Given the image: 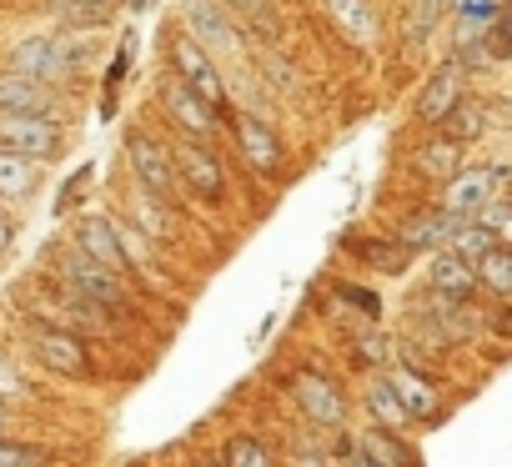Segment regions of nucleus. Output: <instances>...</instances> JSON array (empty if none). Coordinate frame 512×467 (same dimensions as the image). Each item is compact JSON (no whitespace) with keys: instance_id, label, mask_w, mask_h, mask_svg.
Masks as SVG:
<instances>
[{"instance_id":"aec40b11","label":"nucleus","mask_w":512,"mask_h":467,"mask_svg":"<svg viewBox=\"0 0 512 467\" xmlns=\"http://www.w3.org/2000/svg\"><path fill=\"white\" fill-rule=\"evenodd\" d=\"M412 166H417V176H427V181H452V176H457V166H462V141L437 136V141L417 146Z\"/></svg>"},{"instance_id":"7c9ffc66","label":"nucleus","mask_w":512,"mask_h":467,"mask_svg":"<svg viewBox=\"0 0 512 467\" xmlns=\"http://www.w3.org/2000/svg\"><path fill=\"white\" fill-rule=\"evenodd\" d=\"M46 452L41 447H21V442H0V467H41Z\"/></svg>"},{"instance_id":"f03ea898","label":"nucleus","mask_w":512,"mask_h":467,"mask_svg":"<svg viewBox=\"0 0 512 467\" xmlns=\"http://www.w3.org/2000/svg\"><path fill=\"white\" fill-rule=\"evenodd\" d=\"M171 71H176L186 86H196L216 111H226V81H221V71H216V56H211L191 31H176V36H171Z\"/></svg>"},{"instance_id":"4468645a","label":"nucleus","mask_w":512,"mask_h":467,"mask_svg":"<svg viewBox=\"0 0 512 467\" xmlns=\"http://www.w3.org/2000/svg\"><path fill=\"white\" fill-rule=\"evenodd\" d=\"M497 181H502V171H457V176L447 181V191H442V206L467 221V216H477V211L492 201Z\"/></svg>"},{"instance_id":"72a5a7b5","label":"nucleus","mask_w":512,"mask_h":467,"mask_svg":"<svg viewBox=\"0 0 512 467\" xmlns=\"http://www.w3.org/2000/svg\"><path fill=\"white\" fill-rule=\"evenodd\" d=\"M221 6H226L231 16H241V21H251L256 11H262V6H267V0H221Z\"/></svg>"},{"instance_id":"ddd939ff","label":"nucleus","mask_w":512,"mask_h":467,"mask_svg":"<svg viewBox=\"0 0 512 467\" xmlns=\"http://www.w3.org/2000/svg\"><path fill=\"white\" fill-rule=\"evenodd\" d=\"M502 21V11H497V0H477V6H462L457 11V21H452V51L472 66L477 61V51H482V41L492 36V26Z\"/></svg>"},{"instance_id":"5701e85b","label":"nucleus","mask_w":512,"mask_h":467,"mask_svg":"<svg viewBox=\"0 0 512 467\" xmlns=\"http://www.w3.org/2000/svg\"><path fill=\"white\" fill-rule=\"evenodd\" d=\"M447 247H452L457 257H467V262L477 267V262H482V257H487L492 247H502V242H497V231H492L487 221L467 216V221H457V231H452V242H447Z\"/></svg>"},{"instance_id":"20e7f679","label":"nucleus","mask_w":512,"mask_h":467,"mask_svg":"<svg viewBox=\"0 0 512 467\" xmlns=\"http://www.w3.org/2000/svg\"><path fill=\"white\" fill-rule=\"evenodd\" d=\"M11 71H21L31 81H46V86H61L76 71V56L56 36H26V41L11 46Z\"/></svg>"},{"instance_id":"c9c22d12","label":"nucleus","mask_w":512,"mask_h":467,"mask_svg":"<svg viewBox=\"0 0 512 467\" xmlns=\"http://www.w3.org/2000/svg\"><path fill=\"white\" fill-rule=\"evenodd\" d=\"M342 452H347V457H342V467H377V462H372L357 442H342Z\"/></svg>"},{"instance_id":"39448f33","label":"nucleus","mask_w":512,"mask_h":467,"mask_svg":"<svg viewBox=\"0 0 512 467\" xmlns=\"http://www.w3.org/2000/svg\"><path fill=\"white\" fill-rule=\"evenodd\" d=\"M61 277H66V287H71V292L91 297L96 307H121V302H126L121 272H116V267H106V262H96V257H91V252H81V247L61 257Z\"/></svg>"},{"instance_id":"a211bd4d","label":"nucleus","mask_w":512,"mask_h":467,"mask_svg":"<svg viewBox=\"0 0 512 467\" xmlns=\"http://www.w3.org/2000/svg\"><path fill=\"white\" fill-rule=\"evenodd\" d=\"M477 282H482V272H477L467 257H457V252H437V257H432V292L467 302V297L477 292Z\"/></svg>"},{"instance_id":"a878e982","label":"nucleus","mask_w":512,"mask_h":467,"mask_svg":"<svg viewBox=\"0 0 512 467\" xmlns=\"http://www.w3.org/2000/svg\"><path fill=\"white\" fill-rule=\"evenodd\" d=\"M131 216L141 221L146 237H171V221H166L171 211H166V196H156V191H146V186H141V191L131 196Z\"/></svg>"},{"instance_id":"0eeeda50","label":"nucleus","mask_w":512,"mask_h":467,"mask_svg":"<svg viewBox=\"0 0 512 467\" xmlns=\"http://www.w3.org/2000/svg\"><path fill=\"white\" fill-rule=\"evenodd\" d=\"M161 101H166V111H171V121L186 131V136H196V141H211L216 136V126H221V111L196 91V86H186L176 71L161 81Z\"/></svg>"},{"instance_id":"b1692460","label":"nucleus","mask_w":512,"mask_h":467,"mask_svg":"<svg viewBox=\"0 0 512 467\" xmlns=\"http://www.w3.org/2000/svg\"><path fill=\"white\" fill-rule=\"evenodd\" d=\"M392 387L402 392V402H407V412H412L417 422H437V417H442V412H437V397L427 392V377H422V372H412V367H397Z\"/></svg>"},{"instance_id":"4be33fe9","label":"nucleus","mask_w":512,"mask_h":467,"mask_svg":"<svg viewBox=\"0 0 512 467\" xmlns=\"http://www.w3.org/2000/svg\"><path fill=\"white\" fill-rule=\"evenodd\" d=\"M327 16L342 26V36L347 41H372L377 36V11L367 6V0H327Z\"/></svg>"},{"instance_id":"f3484780","label":"nucleus","mask_w":512,"mask_h":467,"mask_svg":"<svg viewBox=\"0 0 512 467\" xmlns=\"http://www.w3.org/2000/svg\"><path fill=\"white\" fill-rule=\"evenodd\" d=\"M76 247H81V252H91L96 262L116 267V272H126V267H131V257H126V242H121V231H116L106 216H86V221L76 226Z\"/></svg>"},{"instance_id":"58836bf2","label":"nucleus","mask_w":512,"mask_h":467,"mask_svg":"<svg viewBox=\"0 0 512 467\" xmlns=\"http://www.w3.org/2000/svg\"><path fill=\"white\" fill-rule=\"evenodd\" d=\"M196 467H211V462H196Z\"/></svg>"},{"instance_id":"4c0bfd02","label":"nucleus","mask_w":512,"mask_h":467,"mask_svg":"<svg viewBox=\"0 0 512 467\" xmlns=\"http://www.w3.org/2000/svg\"><path fill=\"white\" fill-rule=\"evenodd\" d=\"M6 422H11V417H6V407H0V432H6Z\"/></svg>"},{"instance_id":"9d476101","label":"nucleus","mask_w":512,"mask_h":467,"mask_svg":"<svg viewBox=\"0 0 512 467\" xmlns=\"http://www.w3.org/2000/svg\"><path fill=\"white\" fill-rule=\"evenodd\" d=\"M31 347H36V357L51 372H61V377H91V357H86V347H81L76 332H66V327H36L31 332Z\"/></svg>"},{"instance_id":"473e14b6","label":"nucleus","mask_w":512,"mask_h":467,"mask_svg":"<svg viewBox=\"0 0 512 467\" xmlns=\"http://www.w3.org/2000/svg\"><path fill=\"white\" fill-rule=\"evenodd\" d=\"M382 357H387V337L367 332V337H362V347H357V362H382Z\"/></svg>"},{"instance_id":"393cba45","label":"nucleus","mask_w":512,"mask_h":467,"mask_svg":"<svg viewBox=\"0 0 512 467\" xmlns=\"http://www.w3.org/2000/svg\"><path fill=\"white\" fill-rule=\"evenodd\" d=\"M367 412H372V422H377V427H402V422H412V412H407L402 392L392 387V377L367 387Z\"/></svg>"},{"instance_id":"dca6fc26","label":"nucleus","mask_w":512,"mask_h":467,"mask_svg":"<svg viewBox=\"0 0 512 467\" xmlns=\"http://www.w3.org/2000/svg\"><path fill=\"white\" fill-rule=\"evenodd\" d=\"M457 221H462V216H452L447 206H442V211H422V216H412V221L397 231V242H402L407 252H442V247L452 242Z\"/></svg>"},{"instance_id":"c85d7f7f","label":"nucleus","mask_w":512,"mask_h":467,"mask_svg":"<svg viewBox=\"0 0 512 467\" xmlns=\"http://www.w3.org/2000/svg\"><path fill=\"white\" fill-rule=\"evenodd\" d=\"M437 16H442V0H412L407 6V41L422 46L437 31Z\"/></svg>"},{"instance_id":"bb28decb","label":"nucleus","mask_w":512,"mask_h":467,"mask_svg":"<svg viewBox=\"0 0 512 467\" xmlns=\"http://www.w3.org/2000/svg\"><path fill=\"white\" fill-rule=\"evenodd\" d=\"M477 272H482V282H487L492 292L512 297V247H492V252L477 262Z\"/></svg>"},{"instance_id":"6ab92c4d","label":"nucleus","mask_w":512,"mask_h":467,"mask_svg":"<svg viewBox=\"0 0 512 467\" xmlns=\"http://www.w3.org/2000/svg\"><path fill=\"white\" fill-rule=\"evenodd\" d=\"M41 161L36 156H21L11 146H0V201H26L36 186H41Z\"/></svg>"},{"instance_id":"9b49d317","label":"nucleus","mask_w":512,"mask_h":467,"mask_svg":"<svg viewBox=\"0 0 512 467\" xmlns=\"http://www.w3.org/2000/svg\"><path fill=\"white\" fill-rule=\"evenodd\" d=\"M171 156H176V176L191 186V196H201V201H226V171L216 166V156H211L206 146L186 141V146H176Z\"/></svg>"},{"instance_id":"f704fd0d","label":"nucleus","mask_w":512,"mask_h":467,"mask_svg":"<svg viewBox=\"0 0 512 467\" xmlns=\"http://www.w3.org/2000/svg\"><path fill=\"white\" fill-rule=\"evenodd\" d=\"M337 292H342L347 302H362V312H367V317H377V302H372V292H367V287H337Z\"/></svg>"},{"instance_id":"7ed1b4c3","label":"nucleus","mask_w":512,"mask_h":467,"mask_svg":"<svg viewBox=\"0 0 512 467\" xmlns=\"http://www.w3.org/2000/svg\"><path fill=\"white\" fill-rule=\"evenodd\" d=\"M0 146H11L36 161H56L66 151V136L51 116H21V111H0Z\"/></svg>"},{"instance_id":"c756f323","label":"nucleus","mask_w":512,"mask_h":467,"mask_svg":"<svg viewBox=\"0 0 512 467\" xmlns=\"http://www.w3.org/2000/svg\"><path fill=\"white\" fill-rule=\"evenodd\" d=\"M442 126H447V136H452V141H472V136L487 126V111H482V106L467 96V101H462V106H457V111L442 121Z\"/></svg>"},{"instance_id":"2f4dec72","label":"nucleus","mask_w":512,"mask_h":467,"mask_svg":"<svg viewBox=\"0 0 512 467\" xmlns=\"http://www.w3.org/2000/svg\"><path fill=\"white\" fill-rule=\"evenodd\" d=\"M477 221H487L497 237H512V201H487V206L477 211Z\"/></svg>"},{"instance_id":"423d86ee","label":"nucleus","mask_w":512,"mask_h":467,"mask_svg":"<svg viewBox=\"0 0 512 467\" xmlns=\"http://www.w3.org/2000/svg\"><path fill=\"white\" fill-rule=\"evenodd\" d=\"M462 101H467V61L452 56V61H442V66L427 76V86H422V96H417V121L442 126Z\"/></svg>"},{"instance_id":"f8f14e48","label":"nucleus","mask_w":512,"mask_h":467,"mask_svg":"<svg viewBox=\"0 0 512 467\" xmlns=\"http://www.w3.org/2000/svg\"><path fill=\"white\" fill-rule=\"evenodd\" d=\"M292 392H297L302 412H307L317 427H342V422H347V402H342V392H337L322 372H297Z\"/></svg>"},{"instance_id":"cd10ccee","label":"nucleus","mask_w":512,"mask_h":467,"mask_svg":"<svg viewBox=\"0 0 512 467\" xmlns=\"http://www.w3.org/2000/svg\"><path fill=\"white\" fill-rule=\"evenodd\" d=\"M221 467H272V452L256 437H231L226 452H221Z\"/></svg>"},{"instance_id":"1a4fd4ad","label":"nucleus","mask_w":512,"mask_h":467,"mask_svg":"<svg viewBox=\"0 0 512 467\" xmlns=\"http://www.w3.org/2000/svg\"><path fill=\"white\" fill-rule=\"evenodd\" d=\"M231 131H236V146L246 151V161L262 171V176H277L282 171V141H277V126L256 111H236L231 116Z\"/></svg>"},{"instance_id":"2eb2a0df","label":"nucleus","mask_w":512,"mask_h":467,"mask_svg":"<svg viewBox=\"0 0 512 467\" xmlns=\"http://www.w3.org/2000/svg\"><path fill=\"white\" fill-rule=\"evenodd\" d=\"M51 106H56V86L31 81V76H21V71H6V76H0V111L51 116Z\"/></svg>"},{"instance_id":"e433bc0d","label":"nucleus","mask_w":512,"mask_h":467,"mask_svg":"<svg viewBox=\"0 0 512 467\" xmlns=\"http://www.w3.org/2000/svg\"><path fill=\"white\" fill-rule=\"evenodd\" d=\"M51 11H76V6H116V0H46Z\"/></svg>"},{"instance_id":"6e6552de","label":"nucleus","mask_w":512,"mask_h":467,"mask_svg":"<svg viewBox=\"0 0 512 467\" xmlns=\"http://www.w3.org/2000/svg\"><path fill=\"white\" fill-rule=\"evenodd\" d=\"M126 161H131V171H136V181H141L146 191H156V196L171 201V191H176V156H171L156 136L131 131V136H126Z\"/></svg>"},{"instance_id":"412c9836","label":"nucleus","mask_w":512,"mask_h":467,"mask_svg":"<svg viewBox=\"0 0 512 467\" xmlns=\"http://www.w3.org/2000/svg\"><path fill=\"white\" fill-rule=\"evenodd\" d=\"M357 447L377 462V467H417V452L397 437V427H367L357 437Z\"/></svg>"},{"instance_id":"f257e3e1","label":"nucleus","mask_w":512,"mask_h":467,"mask_svg":"<svg viewBox=\"0 0 512 467\" xmlns=\"http://www.w3.org/2000/svg\"><path fill=\"white\" fill-rule=\"evenodd\" d=\"M186 11V31L211 51V56H226V61H241L246 56V36L236 31V16L216 0H181Z\"/></svg>"}]
</instances>
